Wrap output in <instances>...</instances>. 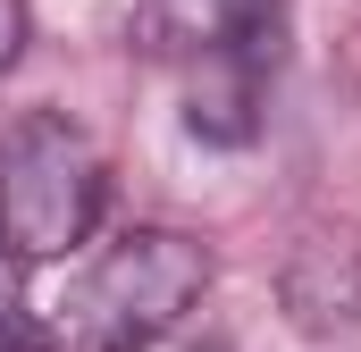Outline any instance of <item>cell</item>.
<instances>
[{
  "mask_svg": "<svg viewBox=\"0 0 361 352\" xmlns=\"http://www.w3.org/2000/svg\"><path fill=\"white\" fill-rule=\"evenodd\" d=\"M101 218V151L85 126L25 109L0 134V244L17 260H59L76 252Z\"/></svg>",
  "mask_w": 361,
  "mask_h": 352,
  "instance_id": "cell-2",
  "label": "cell"
},
{
  "mask_svg": "<svg viewBox=\"0 0 361 352\" xmlns=\"http://www.w3.org/2000/svg\"><path fill=\"white\" fill-rule=\"evenodd\" d=\"M25 51V0H0V68H17Z\"/></svg>",
  "mask_w": 361,
  "mask_h": 352,
  "instance_id": "cell-5",
  "label": "cell"
},
{
  "mask_svg": "<svg viewBox=\"0 0 361 352\" xmlns=\"http://www.w3.org/2000/svg\"><path fill=\"white\" fill-rule=\"evenodd\" d=\"M152 34L185 68H269L277 59V0H152Z\"/></svg>",
  "mask_w": 361,
  "mask_h": 352,
  "instance_id": "cell-3",
  "label": "cell"
},
{
  "mask_svg": "<svg viewBox=\"0 0 361 352\" xmlns=\"http://www.w3.org/2000/svg\"><path fill=\"white\" fill-rule=\"evenodd\" d=\"M210 285V252L177 227H135L59 294L51 352H152Z\"/></svg>",
  "mask_w": 361,
  "mask_h": 352,
  "instance_id": "cell-1",
  "label": "cell"
},
{
  "mask_svg": "<svg viewBox=\"0 0 361 352\" xmlns=\"http://www.w3.org/2000/svg\"><path fill=\"white\" fill-rule=\"evenodd\" d=\"M17 319H25V260L0 244V336H17Z\"/></svg>",
  "mask_w": 361,
  "mask_h": 352,
  "instance_id": "cell-4",
  "label": "cell"
}]
</instances>
